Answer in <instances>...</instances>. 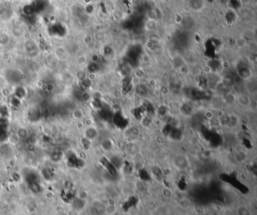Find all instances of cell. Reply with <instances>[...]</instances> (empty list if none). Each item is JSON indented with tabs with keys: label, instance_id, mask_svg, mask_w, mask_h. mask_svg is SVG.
<instances>
[{
	"label": "cell",
	"instance_id": "1",
	"mask_svg": "<svg viewBox=\"0 0 257 215\" xmlns=\"http://www.w3.org/2000/svg\"><path fill=\"white\" fill-rule=\"evenodd\" d=\"M238 214L239 215H250V212L249 210L246 208H240L238 210Z\"/></svg>",
	"mask_w": 257,
	"mask_h": 215
},
{
	"label": "cell",
	"instance_id": "2",
	"mask_svg": "<svg viewBox=\"0 0 257 215\" xmlns=\"http://www.w3.org/2000/svg\"><path fill=\"white\" fill-rule=\"evenodd\" d=\"M61 215H64V214H61Z\"/></svg>",
	"mask_w": 257,
	"mask_h": 215
}]
</instances>
